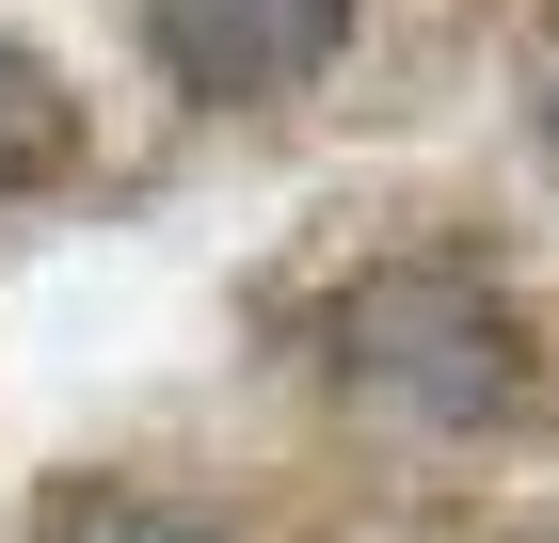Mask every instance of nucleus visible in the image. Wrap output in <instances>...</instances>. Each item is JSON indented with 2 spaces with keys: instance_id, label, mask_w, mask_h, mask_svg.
I'll list each match as a JSON object with an SVG mask.
<instances>
[{
  "instance_id": "3",
  "label": "nucleus",
  "mask_w": 559,
  "mask_h": 543,
  "mask_svg": "<svg viewBox=\"0 0 559 543\" xmlns=\"http://www.w3.org/2000/svg\"><path fill=\"white\" fill-rule=\"evenodd\" d=\"M64 161H81V96L48 81L16 33H0V192H48Z\"/></svg>"
},
{
  "instance_id": "2",
  "label": "nucleus",
  "mask_w": 559,
  "mask_h": 543,
  "mask_svg": "<svg viewBox=\"0 0 559 543\" xmlns=\"http://www.w3.org/2000/svg\"><path fill=\"white\" fill-rule=\"evenodd\" d=\"M352 48V0H144V64L176 96H288Z\"/></svg>"
},
{
  "instance_id": "4",
  "label": "nucleus",
  "mask_w": 559,
  "mask_h": 543,
  "mask_svg": "<svg viewBox=\"0 0 559 543\" xmlns=\"http://www.w3.org/2000/svg\"><path fill=\"white\" fill-rule=\"evenodd\" d=\"M48 543H209V528H192V511H160V496H81Z\"/></svg>"
},
{
  "instance_id": "5",
  "label": "nucleus",
  "mask_w": 559,
  "mask_h": 543,
  "mask_svg": "<svg viewBox=\"0 0 559 543\" xmlns=\"http://www.w3.org/2000/svg\"><path fill=\"white\" fill-rule=\"evenodd\" d=\"M544 144H559V64H544Z\"/></svg>"
},
{
  "instance_id": "1",
  "label": "nucleus",
  "mask_w": 559,
  "mask_h": 543,
  "mask_svg": "<svg viewBox=\"0 0 559 543\" xmlns=\"http://www.w3.org/2000/svg\"><path fill=\"white\" fill-rule=\"evenodd\" d=\"M352 383L384 400V416H431V432H479V416H512L527 400V320L479 272H368L336 320Z\"/></svg>"
}]
</instances>
